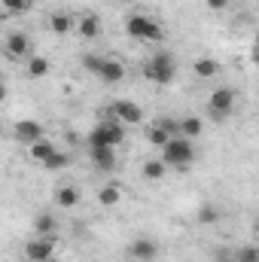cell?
Segmentation results:
<instances>
[{"instance_id": "obj_1", "label": "cell", "mask_w": 259, "mask_h": 262, "mask_svg": "<svg viewBox=\"0 0 259 262\" xmlns=\"http://www.w3.org/2000/svg\"><path fill=\"white\" fill-rule=\"evenodd\" d=\"M159 149H162V156H159V159H162L168 168L186 171V168L195 162V146H192V140H189V137H180V134H177V137H171V140H168L165 146H159Z\"/></svg>"}, {"instance_id": "obj_2", "label": "cell", "mask_w": 259, "mask_h": 262, "mask_svg": "<svg viewBox=\"0 0 259 262\" xmlns=\"http://www.w3.org/2000/svg\"><path fill=\"white\" fill-rule=\"evenodd\" d=\"M125 34L134 37V40H143V43H162L165 40V28L149 15H128L125 18Z\"/></svg>"}, {"instance_id": "obj_3", "label": "cell", "mask_w": 259, "mask_h": 262, "mask_svg": "<svg viewBox=\"0 0 259 262\" xmlns=\"http://www.w3.org/2000/svg\"><path fill=\"white\" fill-rule=\"evenodd\" d=\"M143 76L159 82V85H171L174 76H177V61L171 52H156L146 64H143Z\"/></svg>"}, {"instance_id": "obj_4", "label": "cell", "mask_w": 259, "mask_h": 262, "mask_svg": "<svg viewBox=\"0 0 259 262\" xmlns=\"http://www.w3.org/2000/svg\"><path fill=\"white\" fill-rule=\"evenodd\" d=\"M125 140V125L116 119H101L95 128L89 131V146H119Z\"/></svg>"}, {"instance_id": "obj_5", "label": "cell", "mask_w": 259, "mask_h": 262, "mask_svg": "<svg viewBox=\"0 0 259 262\" xmlns=\"http://www.w3.org/2000/svg\"><path fill=\"white\" fill-rule=\"evenodd\" d=\"M235 104H238V95H235V89H217V92H210V98H207V116L213 119V122H226L232 113H235Z\"/></svg>"}, {"instance_id": "obj_6", "label": "cell", "mask_w": 259, "mask_h": 262, "mask_svg": "<svg viewBox=\"0 0 259 262\" xmlns=\"http://www.w3.org/2000/svg\"><path fill=\"white\" fill-rule=\"evenodd\" d=\"M107 119H116V122H122L125 128L128 125H140L143 122V110L134 104V101H113V104H107Z\"/></svg>"}, {"instance_id": "obj_7", "label": "cell", "mask_w": 259, "mask_h": 262, "mask_svg": "<svg viewBox=\"0 0 259 262\" xmlns=\"http://www.w3.org/2000/svg\"><path fill=\"white\" fill-rule=\"evenodd\" d=\"M55 253V241L52 238H31L28 244H25V259L28 262H46L49 256Z\"/></svg>"}, {"instance_id": "obj_8", "label": "cell", "mask_w": 259, "mask_h": 262, "mask_svg": "<svg viewBox=\"0 0 259 262\" xmlns=\"http://www.w3.org/2000/svg\"><path fill=\"white\" fill-rule=\"evenodd\" d=\"M12 134H15L18 143H28V146H31V143H37V140L46 137V128H43L37 119H21V122H15Z\"/></svg>"}, {"instance_id": "obj_9", "label": "cell", "mask_w": 259, "mask_h": 262, "mask_svg": "<svg viewBox=\"0 0 259 262\" xmlns=\"http://www.w3.org/2000/svg\"><path fill=\"white\" fill-rule=\"evenodd\" d=\"M3 52H6V58H31V37L25 31L9 34L3 43Z\"/></svg>"}, {"instance_id": "obj_10", "label": "cell", "mask_w": 259, "mask_h": 262, "mask_svg": "<svg viewBox=\"0 0 259 262\" xmlns=\"http://www.w3.org/2000/svg\"><path fill=\"white\" fill-rule=\"evenodd\" d=\"M128 256L134 262H153L159 256V244L156 238H134L128 244Z\"/></svg>"}, {"instance_id": "obj_11", "label": "cell", "mask_w": 259, "mask_h": 262, "mask_svg": "<svg viewBox=\"0 0 259 262\" xmlns=\"http://www.w3.org/2000/svg\"><path fill=\"white\" fill-rule=\"evenodd\" d=\"M89 159L101 174L116 171V149L113 146H89Z\"/></svg>"}, {"instance_id": "obj_12", "label": "cell", "mask_w": 259, "mask_h": 262, "mask_svg": "<svg viewBox=\"0 0 259 262\" xmlns=\"http://www.w3.org/2000/svg\"><path fill=\"white\" fill-rule=\"evenodd\" d=\"M73 31H76L79 37H85V40H95V37H101V18H98L95 12H85V15L76 18Z\"/></svg>"}, {"instance_id": "obj_13", "label": "cell", "mask_w": 259, "mask_h": 262, "mask_svg": "<svg viewBox=\"0 0 259 262\" xmlns=\"http://www.w3.org/2000/svg\"><path fill=\"white\" fill-rule=\"evenodd\" d=\"M98 79H101V82H110V85L122 82V79H125V64H122L119 58H104V64H101V73H98Z\"/></svg>"}, {"instance_id": "obj_14", "label": "cell", "mask_w": 259, "mask_h": 262, "mask_svg": "<svg viewBox=\"0 0 259 262\" xmlns=\"http://www.w3.org/2000/svg\"><path fill=\"white\" fill-rule=\"evenodd\" d=\"M73 25H76V18L64 12V9H58V12H52L49 15V31L52 34H58V37H67V34H73Z\"/></svg>"}, {"instance_id": "obj_15", "label": "cell", "mask_w": 259, "mask_h": 262, "mask_svg": "<svg viewBox=\"0 0 259 262\" xmlns=\"http://www.w3.org/2000/svg\"><path fill=\"white\" fill-rule=\"evenodd\" d=\"M55 229H58L55 213L43 210V213H37V216H34V232H37L40 238H52V235H55Z\"/></svg>"}, {"instance_id": "obj_16", "label": "cell", "mask_w": 259, "mask_h": 262, "mask_svg": "<svg viewBox=\"0 0 259 262\" xmlns=\"http://www.w3.org/2000/svg\"><path fill=\"white\" fill-rule=\"evenodd\" d=\"M55 149H58V146H55L52 140H46V137H43V140H37V143H31V146H28V156H31L37 165H43V162H46Z\"/></svg>"}, {"instance_id": "obj_17", "label": "cell", "mask_w": 259, "mask_h": 262, "mask_svg": "<svg viewBox=\"0 0 259 262\" xmlns=\"http://www.w3.org/2000/svg\"><path fill=\"white\" fill-rule=\"evenodd\" d=\"M165 174H168V165H165L162 159H149V162H143V180L159 183V180H165Z\"/></svg>"}, {"instance_id": "obj_18", "label": "cell", "mask_w": 259, "mask_h": 262, "mask_svg": "<svg viewBox=\"0 0 259 262\" xmlns=\"http://www.w3.org/2000/svg\"><path fill=\"white\" fill-rule=\"evenodd\" d=\"M192 70H195V76H198V79H213V76L220 73V64H217L213 58H207V55H201V58H195Z\"/></svg>"}, {"instance_id": "obj_19", "label": "cell", "mask_w": 259, "mask_h": 262, "mask_svg": "<svg viewBox=\"0 0 259 262\" xmlns=\"http://www.w3.org/2000/svg\"><path fill=\"white\" fill-rule=\"evenodd\" d=\"M25 61H28V76H31V79H43V76L52 70L49 58H43V55H31V58H25Z\"/></svg>"}, {"instance_id": "obj_20", "label": "cell", "mask_w": 259, "mask_h": 262, "mask_svg": "<svg viewBox=\"0 0 259 262\" xmlns=\"http://www.w3.org/2000/svg\"><path fill=\"white\" fill-rule=\"evenodd\" d=\"M204 134V119H198V116H186V119H180V137H201Z\"/></svg>"}, {"instance_id": "obj_21", "label": "cell", "mask_w": 259, "mask_h": 262, "mask_svg": "<svg viewBox=\"0 0 259 262\" xmlns=\"http://www.w3.org/2000/svg\"><path fill=\"white\" fill-rule=\"evenodd\" d=\"M119 201H122V189H119L116 183L101 186V192H98V204H104V207H116Z\"/></svg>"}, {"instance_id": "obj_22", "label": "cell", "mask_w": 259, "mask_h": 262, "mask_svg": "<svg viewBox=\"0 0 259 262\" xmlns=\"http://www.w3.org/2000/svg\"><path fill=\"white\" fill-rule=\"evenodd\" d=\"M31 3L34 0H0V9H3V15H25L31 9Z\"/></svg>"}, {"instance_id": "obj_23", "label": "cell", "mask_w": 259, "mask_h": 262, "mask_svg": "<svg viewBox=\"0 0 259 262\" xmlns=\"http://www.w3.org/2000/svg\"><path fill=\"white\" fill-rule=\"evenodd\" d=\"M55 201H58L61 207H76V204H79V189H76V186H61V189L55 192Z\"/></svg>"}, {"instance_id": "obj_24", "label": "cell", "mask_w": 259, "mask_h": 262, "mask_svg": "<svg viewBox=\"0 0 259 262\" xmlns=\"http://www.w3.org/2000/svg\"><path fill=\"white\" fill-rule=\"evenodd\" d=\"M195 220H198L201 226H210V223H217V220H220V210H217V204H198V210H195Z\"/></svg>"}, {"instance_id": "obj_25", "label": "cell", "mask_w": 259, "mask_h": 262, "mask_svg": "<svg viewBox=\"0 0 259 262\" xmlns=\"http://www.w3.org/2000/svg\"><path fill=\"white\" fill-rule=\"evenodd\" d=\"M67 165H70V156H67V152H61V149H55V152L43 162V168H46V171H64Z\"/></svg>"}, {"instance_id": "obj_26", "label": "cell", "mask_w": 259, "mask_h": 262, "mask_svg": "<svg viewBox=\"0 0 259 262\" xmlns=\"http://www.w3.org/2000/svg\"><path fill=\"white\" fill-rule=\"evenodd\" d=\"M146 140H149L153 146H165V143L171 140V134H168V131H162L156 122H153V125H149V131H146Z\"/></svg>"}, {"instance_id": "obj_27", "label": "cell", "mask_w": 259, "mask_h": 262, "mask_svg": "<svg viewBox=\"0 0 259 262\" xmlns=\"http://www.w3.org/2000/svg\"><path fill=\"white\" fill-rule=\"evenodd\" d=\"M101 64H104V55H95V52H89V55H82V67L89 70V73H101Z\"/></svg>"}, {"instance_id": "obj_28", "label": "cell", "mask_w": 259, "mask_h": 262, "mask_svg": "<svg viewBox=\"0 0 259 262\" xmlns=\"http://www.w3.org/2000/svg\"><path fill=\"white\" fill-rule=\"evenodd\" d=\"M235 262H259V250L253 244H247V247H241V250L235 253Z\"/></svg>"}, {"instance_id": "obj_29", "label": "cell", "mask_w": 259, "mask_h": 262, "mask_svg": "<svg viewBox=\"0 0 259 262\" xmlns=\"http://www.w3.org/2000/svg\"><path fill=\"white\" fill-rule=\"evenodd\" d=\"M156 125H159L162 131H168L171 137H177V134H180V119H159Z\"/></svg>"}, {"instance_id": "obj_30", "label": "cell", "mask_w": 259, "mask_h": 262, "mask_svg": "<svg viewBox=\"0 0 259 262\" xmlns=\"http://www.w3.org/2000/svg\"><path fill=\"white\" fill-rule=\"evenodd\" d=\"M204 3H207V9H213V12H220V9L229 6V0H204Z\"/></svg>"}, {"instance_id": "obj_31", "label": "cell", "mask_w": 259, "mask_h": 262, "mask_svg": "<svg viewBox=\"0 0 259 262\" xmlns=\"http://www.w3.org/2000/svg\"><path fill=\"white\" fill-rule=\"evenodd\" d=\"M213 262H235V259H232V256H226V253H220V256H217Z\"/></svg>"}, {"instance_id": "obj_32", "label": "cell", "mask_w": 259, "mask_h": 262, "mask_svg": "<svg viewBox=\"0 0 259 262\" xmlns=\"http://www.w3.org/2000/svg\"><path fill=\"white\" fill-rule=\"evenodd\" d=\"M3 101H6V85L0 82V104H3Z\"/></svg>"}, {"instance_id": "obj_33", "label": "cell", "mask_w": 259, "mask_h": 262, "mask_svg": "<svg viewBox=\"0 0 259 262\" xmlns=\"http://www.w3.org/2000/svg\"><path fill=\"white\" fill-rule=\"evenodd\" d=\"M46 262H58V259H55V256H49V259H46Z\"/></svg>"}, {"instance_id": "obj_34", "label": "cell", "mask_w": 259, "mask_h": 262, "mask_svg": "<svg viewBox=\"0 0 259 262\" xmlns=\"http://www.w3.org/2000/svg\"><path fill=\"white\" fill-rule=\"evenodd\" d=\"M0 82H3V70H0Z\"/></svg>"}, {"instance_id": "obj_35", "label": "cell", "mask_w": 259, "mask_h": 262, "mask_svg": "<svg viewBox=\"0 0 259 262\" xmlns=\"http://www.w3.org/2000/svg\"><path fill=\"white\" fill-rule=\"evenodd\" d=\"M0 134H3V122H0Z\"/></svg>"}, {"instance_id": "obj_36", "label": "cell", "mask_w": 259, "mask_h": 262, "mask_svg": "<svg viewBox=\"0 0 259 262\" xmlns=\"http://www.w3.org/2000/svg\"><path fill=\"white\" fill-rule=\"evenodd\" d=\"M125 3H131V0H125Z\"/></svg>"}]
</instances>
